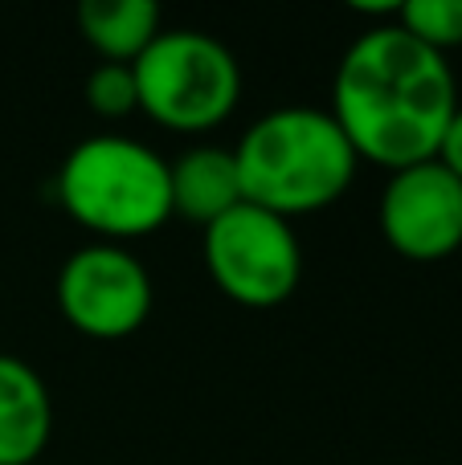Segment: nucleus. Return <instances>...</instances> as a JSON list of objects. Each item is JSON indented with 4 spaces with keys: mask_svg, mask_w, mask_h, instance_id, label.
<instances>
[{
    "mask_svg": "<svg viewBox=\"0 0 462 465\" xmlns=\"http://www.w3.org/2000/svg\"><path fill=\"white\" fill-rule=\"evenodd\" d=\"M458 111V82L447 54L409 37L397 21L365 29L340 57L332 119L360 160L401 172L438 155Z\"/></svg>",
    "mask_w": 462,
    "mask_h": 465,
    "instance_id": "1",
    "label": "nucleus"
},
{
    "mask_svg": "<svg viewBox=\"0 0 462 465\" xmlns=\"http://www.w3.org/2000/svg\"><path fill=\"white\" fill-rule=\"evenodd\" d=\"M242 201L275 217H307L348 193L360 155L332 111L278 106L262 114L234 147Z\"/></svg>",
    "mask_w": 462,
    "mask_h": 465,
    "instance_id": "2",
    "label": "nucleus"
},
{
    "mask_svg": "<svg viewBox=\"0 0 462 465\" xmlns=\"http://www.w3.org/2000/svg\"><path fill=\"white\" fill-rule=\"evenodd\" d=\"M57 201L78 225L111 245L147 237L172 217L168 163L123 135L82 139L57 172Z\"/></svg>",
    "mask_w": 462,
    "mask_h": 465,
    "instance_id": "3",
    "label": "nucleus"
},
{
    "mask_svg": "<svg viewBox=\"0 0 462 465\" xmlns=\"http://www.w3.org/2000/svg\"><path fill=\"white\" fill-rule=\"evenodd\" d=\"M131 70L139 111L172 131L217 127L242 98V65L234 49L201 29H160Z\"/></svg>",
    "mask_w": 462,
    "mask_h": 465,
    "instance_id": "4",
    "label": "nucleus"
},
{
    "mask_svg": "<svg viewBox=\"0 0 462 465\" xmlns=\"http://www.w3.org/2000/svg\"><path fill=\"white\" fill-rule=\"evenodd\" d=\"M205 265L229 302L270 311L299 290L303 245L291 221L242 201L205 225Z\"/></svg>",
    "mask_w": 462,
    "mask_h": 465,
    "instance_id": "5",
    "label": "nucleus"
},
{
    "mask_svg": "<svg viewBox=\"0 0 462 465\" xmlns=\"http://www.w3.org/2000/svg\"><path fill=\"white\" fill-rule=\"evenodd\" d=\"M54 294L62 319L103 343L136 335L152 314V278L144 262L111 241L74 249L57 270Z\"/></svg>",
    "mask_w": 462,
    "mask_h": 465,
    "instance_id": "6",
    "label": "nucleus"
},
{
    "mask_svg": "<svg viewBox=\"0 0 462 465\" xmlns=\"http://www.w3.org/2000/svg\"><path fill=\"white\" fill-rule=\"evenodd\" d=\"M381 237L409 262H442L462 245V180L438 160L389 172L381 193Z\"/></svg>",
    "mask_w": 462,
    "mask_h": 465,
    "instance_id": "7",
    "label": "nucleus"
},
{
    "mask_svg": "<svg viewBox=\"0 0 462 465\" xmlns=\"http://www.w3.org/2000/svg\"><path fill=\"white\" fill-rule=\"evenodd\" d=\"M54 433V401L37 371L0 355V465H33Z\"/></svg>",
    "mask_w": 462,
    "mask_h": 465,
    "instance_id": "8",
    "label": "nucleus"
},
{
    "mask_svg": "<svg viewBox=\"0 0 462 465\" xmlns=\"http://www.w3.org/2000/svg\"><path fill=\"white\" fill-rule=\"evenodd\" d=\"M168 184H172V213L196 221L201 229L242 204L237 163L234 152H226V147H193V152H185L176 163H168Z\"/></svg>",
    "mask_w": 462,
    "mask_h": 465,
    "instance_id": "9",
    "label": "nucleus"
},
{
    "mask_svg": "<svg viewBox=\"0 0 462 465\" xmlns=\"http://www.w3.org/2000/svg\"><path fill=\"white\" fill-rule=\"evenodd\" d=\"M78 29L106 62L131 65L160 37V5L152 0H82Z\"/></svg>",
    "mask_w": 462,
    "mask_h": 465,
    "instance_id": "10",
    "label": "nucleus"
},
{
    "mask_svg": "<svg viewBox=\"0 0 462 465\" xmlns=\"http://www.w3.org/2000/svg\"><path fill=\"white\" fill-rule=\"evenodd\" d=\"M397 25L422 45L447 54L462 45V0H409L397 8Z\"/></svg>",
    "mask_w": 462,
    "mask_h": 465,
    "instance_id": "11",
    "label": "nucleus"
},
{
    "mask_svg": "<svg viewBox=\"0 0 462 465\" xmlns=\"http://www.w3.org/2000/svg\"><path fill=\"white\" fill-rule=\"evenodd\" d=\"M86 106L103 119H123L139 106V90H136V70L123 62H103L90 70L86 78Z\"/></svg>",
    "mask_w": 462,
    "mask_h": 465,
    "instance_id": "12",
    "label": "nucleus"
},
{
    "mask_svg": "<svg viewBox=\"0 0 462 465\" xmlns=\"http://www.w3.org/2000/svg\"><path fill=\"white\" fill-rule=\"evenodd\" d=\"M434 160H438L450 176L462 180V106L455 111V119H450V127H447V135H442L438 155H434Z\"/></svg>",
    "mask_w": 462,
    "mask_h": 465,
    "instance_id": "13",
    "label": "nucleus"
}]
</instances>
